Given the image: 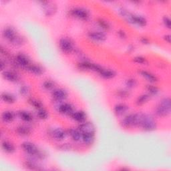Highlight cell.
<instances>
[{"mask_svg":"<svg viewBox=\"0 0 171 171\" xmlns=\"http://www.w3.org/2000/svg\"><path fill=\"white\" fill-rule=\"evenodd\" d=\"M142 115L141 114H131L122 121V124L125 127H130L135 125H140Z\"/></svg>","mask_w":171,"mask_h":171,"instance_id":"6da1fadb","label":"cell"},{"mask_svg":"<svg viewBox=\"0 0 171 171\" xmlns=\"http://www.w3.org/2000/svg\"><path fill=\"white\" fill-rule=\"evenodd\" d=\"M140 125L142 127L144 130L147 131H151L154 130L157 127L155 120L153 117L150 115H142V120H141Z\"/></svg>","mask_w":171,"mask_h":171,"instance_id":"7a4b0ae2","label":"cell"},{"mask_svg":"<svg viewBox=\"0 0 171 171\" xmlns=\"http://www.w3.org/2000/svg\"><path fill=\"white\" fill-rule=\"evenodd\" d=\"M60 47L64 53H70L73 50V46L71 41L66 38H62L60 41Z\"/></svg>","mask_w":171,"mask_h":171,"instance_id":"3957f363","label":"cell"},{"mask_svg":"<svg viewBox=\"0 0 171 171\" xmlns=\"http://www.w3.org/2000/svg\"><path fill=\"white\" fill-rule=\"evenodd\" d=\"M22 148L23 151H26L28 154L29 155H36L38 152H39L37 148V147L35 146L34 144L29 142H26L22 144Z\"/></svg>","mask_w":171,"mask_h":171,"instance_id":"277c9868","label":"cell"},{"mask_svg":"<svg viewBox=\"0 0 171 171\" xmlns=\"http://www.w3.org/2000/svg\"><path fill=\"white\" fill-rule=\"evenodd\" d=\"M79 130L82 133H94V127L90 122H82L79 126Z\"/></svg>","mask_w":171,"mask_h":171,"instance_id":"5b68a950","label":"cell"},{"mask_svg":"<svg viewBox=\"0 0 171 171\" xmlns=\"http://www.w3.org/2000/svg\"><path fill=\"white\" fill-rule=\"evenodd\" d=\"M72 14L74 16L81 20H86L88 17V11L82 8H75L72 11Z\"/></svg>","mask_w":171,"mask_h":171,"instance_id":"8992f818","label":"cell"},{"mask_svg":"<svg viewBox=\"0 0 171 171\" xmlns=\"http://www.w3.org/2000/svg\"><path fill=\"white\" fill-rule=\"evenodd\" d=\"M52 96L55 100L58 101H62L67 98V92L64 89L55 90L52 93Z\"/></svg>","mask_w":171,"mask_h":171,"instance_id":"52a82bcc","label":"cell"},{"mask_svg":"<svg viewBox=\"0 0 171 171\" xmlns=\"http://www.w3.org/2000/svg\"><path fill=\"white\" fill-rule=\"evenodd\" d=\"M3 35L6 40L11 42L17 35L12 28H6L4 29V32H3Z\"/></svg>","mask_w":171,"mask_h":171,"instance_id":"ba28073f","label":"cell"},{"mask_svg":"<svg viewBox=\"0 0 171 171\" xmlns=\"http://www.w3.org/2000/svg\"><path fill=\"white\" fill-rule=\"evenodd\" d=\"M170 108L165 106L163 104H162L160 103L157 106V109H156V113H157V115L159 116H162V117L168 116L170 114Z\"/></svg>","mask_w":171,"mask_h":171,"instance_id":"9c48e42d","label":"cell"},{"mask_svg":"<svg viewBox=\"0 0 171 171\" xmlns=\"http://www.w3.org/2000/svg\"><path fill=\"white\" fill-rule=\"evenodd\" d=\"M88 37L92 40L97 41H103L106 40V35L100 32H91L88 34Z\"/></svg>","mask_w":171,"mask_h":171,"instance_id":"30bf717a","label":"cell"},{"mask_svg":"<svg viewBox=\"0 0 171 171\" xmlns=\"http://www.w3.org/2000/svg\"><path fill=\"white\" fill-rule=\"evenodd\" d=\"M59 112L64 115H72L74 112L73 107L70 104H62L59 106Z\"/></svg>","mask_w":171,"mask_h":171,"instance_id":"8fae6325","label":"cell"},{"mask_svg":"<svg viewBox=\"0 0 171 171\" xmlns=\"http://www.w3.org/2000/svg\"><path fill=\"white\" fill-rule=\"evenodd\" d=\"M16 61L20 66L24 68H28L29 65V60L27 57L23 54H19L16 56Z\"/></svg>","mask_w":171,"mask_h":171,"instance_id":"7c38bea8","label":"cell"},{"mask_svg":"<svg viewBox=\"0 0 171 171\" xmlns=\"http://www.w3.org/2000/svg\"><path fill=\"white\" fill-rule=\"evenodd\" d=\"M72 118L75 121L82 123L84 121H85L86 119V115L85 113L82 112V111H78V112H74L72 115Z\"/></svg>","mask_w":171,"mask_h":171,"instance_id":"4fadbf2b","label":"cell"},{"mask_svg":"<svg viewBox=\"0 0 171 171\" xmlns=\"http://www.w3.org/2000/svg\"><path fill=\"white\" fill-rule=\"evenodd\" d=\"M3 76H4L5 80L10 82H16L17 80V76L16 74H14L12 72L10 71H5L3 73Z\"/></svg>","mask_w":171,"mask_h":171,"instance_id":"5bb4252c","label":"cell"},{"mask_svg":"<svg viewBox=\"0 0 171 171\" xmlns=\"http://www.w3.org/2000/svg\"><path fill=\"white\" fill-rule=\"evenodd\" d=\"M99 74H100V76L102 77H103L104 78H106V79L112 78L115 76V72L112 71V70H106V69H104V68Z\"/></svg>","mask_w":171,"mask_h":171,"instance_id":"9a60e30c","label":"cell"},{"mask_svg":"<svg viewBox=\"0 0 171 171\" xmlns=\"http://www.w3.org/2000/svg\"><path fill=\"white\" fill-rule=\"evenodd\" d=\"M2 148L5 152L8 153H12L15 151V148L12 144L8 141H4L2 142Z\"/></svg>","mask_w":171,"mask_h":171,"instance_id":"2e32d148","label":"cell"},{"mask_svg":"<svg viewBox=\"0 0 171 171\" xmlns=\"http://www.w3.org/2000/svg\"><path fill=\"white\" fill-rule=\"evenodd\" d=\"M70 135L74 141H79L82 139V133L80 130H75V129H71L70 130Z\"/></svg>","mask_w":171,"mask_h":171,"instance_id":"e0dca14e","label":"cell"},{"mask_svg":"<svg viewBox=\"0 0 171 171\" xmlns=\"http://www.w3.org/2000/svg\"><path fill=\"white\" fill-rule=\"evenodd\" d=\"M128 110V106L127 105L123 104H119L116 105L115 108V112L118 115H122L127 112Z\"/></svg>","mask_w":171,"mask_h":171,"instance_id":"ac0fdd59","label":"cell"},{"mask_svg":"<svg viewBox=\"0 0 171 171\" xmlns=\"http://www.w3.org/2000/svg\"><path fill=\"white\" fill-rule=\"evenodd\" d=\"M53 136L56 139L58 140H61L64 139L66 136L65 132L60 128H57L53 132Z\"/></svg>","mask_w":171,"mask_h":171,"instance_id":"d6986e66","label":"cell"},{"mask_svg":"<svg viewBox=\"0 0 171 171\" xmlns=\"http://www.w3.org/2000/svg\"><path fill=\"white\" fill-rule=\"evenodd\" d=\"M140 74L144 78H145L147 80L149 81V82H157V77H156L155 76H154V75H153V74H152L151 73L148 72L143 70V71L140 72Z\"/></svg>","mask_w":171,"mask_h":171,"instance_id":"ffe728a7","label":"cell"},{"mask_svg":"<svg viewBox=\"0 0 171 171\" xmlns=\"http://www.w3.org/2000/svg\"><path fill=\"white\" fill-rule=\"evenodd\" d=\"M29 72H30L31 73H33L36 75H40L42 74L43 70L42 68H40L38 66H35V65H29V66L27 68Z\"/></svg>","mask_w":171,"mask_h":171,"instance_id":"44dd1931","label":"cell"},{"mask_svg":"<svg viewBox=\"0 0 171 171\" xmlns=\"http://www.w3.org/2000/svg\"><path fill=\"white\" fill-rule=\"evenodd\" d=\"M82 140L87 145L91 144L94 140V133H82Z\"/></svg>","mask_w":171,"mask_h":171,"instance_id":"7402d4cb","label":"cell"},{"mask_svg":"<svg viewBox=\"0 0 171 171\" xmlns=\"http://www.w3.org/2000/svg\"><path fill=\"white\" fill-rule=\"evenodd\" d=\"M2 99L5 102L8 104L14 103L15 101V98L14 97V96L9 94V93H5V92H4L2 94Z\"/></svg>","mask_w":171,"mask_h":171,"instance_id":"603a6c76","label":"cell"},{"mask_svg":"<svg viewBox=\"0 0 171 171\" xmlns=\"http://www.w3.org/2000/svg\"><path fill=\"white\" fill-rule=\"evenodd\" d=\"M44 8L45 10V14H46V16H52L54 13V11H56L54 5L50 4L49 2H47V4L44 5Z\"/></svg>","mask_w":171,"mask_h":171,"instance_id":"cb8c5ba5","label":"cell"},{"mask_svg":"<svg viewBox=\"0 0 171 171\" xmlns=\"http://www.w3.org/2000/svg\"><path fill=\"white\" fill-rule=\"evenodd\" d=\"M17 133L21 136H28L30 134V130L28 127L25 126H20L17 128Z\"/></svg>","mask_w":171,"mask_h":171,"instance_id":"d4e9b609","label":"cell"},{"mask_svg":"<svg viewBox=\"0 0 171 171\" xmlns=\"http://www.w3.org/2000/svg\"><path fill=\"white\" fill-rule=\"evenodd\" d=\"M19 115L21 119H22L25 122H30L32 120V116L30 113L26 111H20L19 112Z\"/></svg>","mask_w":171,"mask_h":171,"instance_id":"484cf974","label":"cell"},{"mask_svg":"<svg viewBox=\"0 0 171 171\" xmlns=\"http://www.w3.org/2000/svg\"><path fill=\"white\" fill-rule=\"evenodd\" d=\"M2 119L5 122H11L14 119V115L13 112L10 111H5L2 115Z\"/></svg>","mask_w":171,"mask_h":171,"instance_id":"4316f807","label":"cell"},{"mask_svg":"<svg viewBox=\"0 0 171 171\" xmlns=\"http://www.w3.org/2000/svg\"><path fill=\"white\" fill-rule=\"evenodd\" d=\"M26 166L29 169L31 170H40V166L35 163V162L33 160H27L26 162Z\"/></svg>","mask_w":171,"mask_h":171,"instance_id":"83f0119b","label":"cell"},{"mask_svg":"<svg viewBox=\"0 0 171 171\" xmlns=\"http://www.w3.org/2000/svg\"><path fill=\"white\" fill-rule=\"evenodd\" d=\"M149 98H150V96L148 94L141 95L138 98L137 100H136V103L138 105L144 104L149 100Z\"/></svg>","mask_w":171,"mask_h":171,"instance_id":"f1b7e54d","label":"cell"},{"mask_svg":"<svg viewBox=\"0 0 171 171\" xmlns=\"http://www.w3.org/2000/svg\"><path fill=\"white\" fill-rule=\"evenodd\" d=\"M23 42H24L23 39L22 37L19 36V35H17V36L10 43L16 46H22Z\"/></svg>","mask_w":171,"mask_h":171,"instance_id":"f546056e","label":"cell"},{"mask_svg":"<svg viewBox=\"0 0 171 171\" xmlns=\"http://www.w3.org/2000/svg\"><path fill=\"white\" fill-rule=\"evenodd\" d=\"M29 102L30 103V104L32 105L33 106H34L38 109H41V108H42V104H41V103L40 101L35 100V99H30V100H29Z\"/></svg>","mask_w":171,"mask_h":171,"instance_id":"4dcf8cb0","label":"cell"},{"mask_svg":"<svg viewBox=\"0 0 171 171\" xmlns=\"http://www.w3.org/2000/svg\"><path fill=\"white\" fill-rule=\"evenodd\" d=\"M38 116L40 118L44 120V119H46L47 118V116H48V115H47V112L46 110L41 108V109H39L38 110Z\"/></svg>","mask_w":171,"mask_h":171,"instance_id":"1f68e13d","label":"cell"},{"mask_svg":"<svg viewBox=\"0 0 171 171\" xmlns=\"http://www.w3.org/2000/svg\"><path fill=\"white\" fill-rule=\"evenodd\" d=\"M98 24L100 25V26L102 27V28H104L105 29H108L110 28L109 23H108L106 21H105L102 19H100V20H98Z\"/></svg>","mask_w":171,"mask_h":171,"instance_id":"d6a6232c","label":"cell"},{"mask_svg":"<svg viewBox=\"0 0 171 171\" xmlns=\"http://www.w3.org/2000/svg\"><path fill=\"white\" fill-rule=\"evenodd\" d=\"M147 90L150 92V94L152 95H156L158 92V89L157 87L153 86H147Z\"/></svg>","mask_w":171,"mask_h":171,"instance_id":"836d02e7","label":"cell"},{"mask_svg":"<svg viewBox=\"0 0 171 171\" xmlns=\"http://www.w3.org/2000/svg\"><path fill=\"white\" fill-rule=\"evenodd\" d=\"M43 86L46 90H51L52 88H53V86H54V84H53V82H52V81L47 80L45 81L44 82Z\"/></svg>","mask_w":171,"mask_h":171,"instance_id":"e575fe53","label":"cell"},{"mask_svg":"<svg viewBox=\"0 0 171 171\" xmlns=\"http://www.w3.org/2000/svg\"><path fill=\"white\" fill-rule=\"evenodd\" d=\"M136 84V81L134 79H129L127 81V86L129 88H133Z\"/></svg>","mask_w":171,"mask_h":171,"instance_id":"d590c367","label":"cell"},{"mask_svg":"<svg viewBox=\"0 0 171 171\" xmlns=\"http://www.w3.org/2000/svg\"><path fill=\"white\" fill-rule=\"evenodd\" d=\"M118 96L121 98H127L129 96V93L126 90L118 91Z\"/></svg>","mask_w":171,"mask_h":171,"instance_id":"8d00e7d4","label":"cell"},{"mask_svg":"<svg viewBox=\"0 0 171 171\" xmlns=\"http://www.w3.org/2000/svg\"><path fill=\"white\" fill-rule=\"evenodd\" d=\"M134 60L135 62L139 63V64H144V63L146 62V59L145 58H143V57H141V56L136 57V58H134Z\"/></svg>","mask_w":171,"mask_h":171,"instance_id":"74e56055","label":"cell"},{"mask_svg":"<svg viewBox=\"0 0 171 171\" xmlns=\"http://www.w3.org/2000/svg\"><path fill=\"white\" fill-rule=\"evenodd\" d=\"M163 22H164V25L166 26V27H167L168 28H170L171 23H170V20L169 17H164V18H163Z\"/></svg>","mask_w":171,"mask_h":171,"instance_id":"f35d334b","label":"cell"},{"mask_svg":"<svg viewBox=\"0 0 171 171\" xmlns=\"http://www.w3.org/2000/svg\"><path fill=\"white\" fill-rule=\"evenodd\" d=\"M28 92V88L26 86H23L20 89V93L22 95H26Z\"/></svg>","mask_w":171,"mask_h":171,"instance_id":"ab89813d","label":"cell"},{"mask_svg":"<svg viewBox=\"0 0 171 171\" xmlns=\"http://www.w3.org/2000/svg\"><path fill=\"white\" fill-rule=\"evenodd\" d=\"M118 34H119L120 37L122 38H125V37H126V34H125L124 32L120 31V32H118Z\"/></svg>","mask_w":171,"mask_h":171,"instance_id":"60d3db41","label":"cell"},{"mask_svg":"<svg viewBox=\"0 0 171 171\" xmlns=\"http://www.w3.org/2000/svg\"><path fill=\"white\" fill-rule=\"evenodd\" d=\"M141 41H142L143 44H148L149 42L148 39H146V38H142V39H141Z\"/></svg>","mask_w":171,"mask_h":171,"instance_id":"b9f144b4","label":"cell"},{"mask_svg":"<svg viewBox=\"0 0 171 171\" xmlns=\"http://www.w3.org/2000/svg\"><path fill=\"white\" fill-rule=\"evenodd\" d=\"M164 39L166 40V41H167L169 43H170V36L169 35H167L166 36L164 37Z\"/></svg>","mask_w":171,"mask_h":171,"instance_id":"7bdbcfd3","label":"cell"},{"mask_svg":"<svg viewBox=\"0 0 171 171\" xmlns=\"http://www.w3.org/2000/svg\"><path fill=\"white\" fill-rule=\"evenodd\" d=\"M0 64H1V68H2V70H3L4 69V66H5V63L3 62V60H2L1 61V63H0Z\"/></svg>","mask_w":171,"mask_h":171,"instance_id":"ee69618b","label":"cell"}]
</instances>
